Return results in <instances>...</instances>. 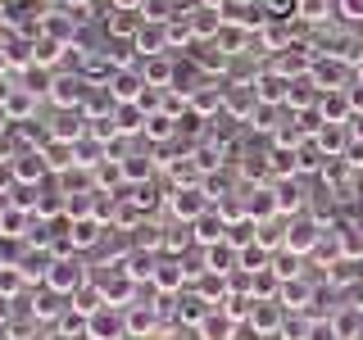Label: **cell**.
Listing matches in <instances>:
<instances>
[{"instance_id": "obj_1", "label": "cell", "mask_w": 363, "mask_h": 340, "mask_svg": "<svg viewBox=\"0 0 363 340\" xmlns=\"http://www.w3.org/2000/svg\"><path fill=\"white\" fill-rule=\"evenodd\" d=\"M86 281H91V272H86V264L77 254H60L50 264V272H45V286H50L55 295H64V300H73Z\"/></svg>"}, {"instance_id": "obj_2", "label": "cell", "mask_w": 363, "mask_h": 340, "mask_svg": "<svg viewBox=\"0 0 363 340\" xmlns=\"http://www.w3.org/2000/svg\"><path fill=\"white\" fill-rule=\"evenodd\" d=\"M209 209H213V200H209L204 186H173V191H168V213H173L177 222H196Z\"/></svg>"}, {"instance_id": "obj_3", "label": "cell", "mask_w": 363, "mask_h": 340, "mask_svg": "<svg viewBox=\"0 0 363 340\" xmlns=\"http://www.w3.org/2000/svg\"><path fill=\"white\" fill-rule=\"evenodd\" d=\"M91 281L100 286V295H105V304H113V309H132V300H136V286H141V281H132L123 268H105V272H96Z\"/></svg>"}, {"instance_id": "obj_4", "label": "cell", "mask_w": 363, "mask_h": 340, "mask_svg": "<svg viewBox=\"0 0 363 340\" xmlns=\"http://www.w3.org/2000/svg\"><path fill=\"white\" fill-rule=\"evenodd\" d=\"M281 322H286V304L281 300H255V309H250V317H245V327L259 340H277Z\"/></svg>"}, {"instance_id": "obj_5", "label": "cell", "mask_w": 363, "mask_h": 340, "mask_svg": "<svg viewBox=\"0 0 363 340\" xmlns=\"http://www.w3.org/2000/svg\"><path fill=\"white\" fill-rule=\"evenodd\" d=\"M86 336L91 340H128V309L105 304L100 313H91L86 317Z\"/></svg>"}, {"instance_id": "obj_6", "label": "cell", "mask_w": 363, "mask_h": 340, "mask_svg": "<svg viewBox=\"0 0 363 340\" xmlns=\"http://www.w3.org/2000/svg\"><path fill=\"white\" fill-rule=\"evenodd\" d=\"M86 91H91V82H86L82 73H73V77H68V73H60V77L50 82V91H45V96L55 100V109H82Z\"/></svg>"}, {"instance_id": "obj_7", "label": "cell", "mask_w": 363, "mask_h": 340, "mask_svg": "<svg viewBox=\"0 0 363 340\" xmlns=\"http://www.w3.org/2000/svg\"><path fill=\"white\" fill-rule=\"evenodd\" d=\"M323 245V222L318 218H295L291 227H286V249L291 254H313V249Z\"/></svg>"}, {"instance_id": "obj_8", "label": "cell", "mask_w": 363, "mask_h": 340, "mask_svg": "<svg viewBox=\"0 0 363 340\" xmlns=\"http://www.w3.org/2000/svg\"><path fill=\"white\" fill-rule=\"evenodd\" d=\"M14 173H18V186H37V181L50 177V164H45L41 145H23L14 154Z\"/></svg>"}, {"instance_id": "obj_9", "label": "cell", "mask_w": 363, "mask_h": 340, "mask_svg": "<svg viewBox=\"0 0 363 340\" xmlns=\"http://www.w3.org/2000/svg\"><path fill=\"white\" fill-rule=\"evenodd\" d=\"M250 82H255V96L264 100V105H286V96H291V82H295V77L277 73V68H264V73H255Z\"/></svg>"}, {"instance_id": "obj_10", "label": "cell", "mask_w": 363, "mask_h": 340, "mask_svg": "<svg viewBox=\"0 0 363 340\" xmlns=\"http://www.w3.org/2000/svg\"><path fill=\"white\" fill-rule=\"evenodd\" d=\"M105 86L113 91V100H118V105H136V100L145 96V77H141V68H113Z\"/></svg>"}, {"instance_id": "obj_11", "label": "cell", "mask_w": 363, "mask_h": 340, "mask_svg": "<svg viewBox=\"0 0 363 340\" xmlns=\"http://www.w3.org/2000/svg\"><path fill=\"white\" fill-rule=\"evenodd\" d=\"M223 109L232 113L236 123H250V118H255V109H259L255 82H236V86H227V96H223Z\"/></svg>"}, {"instance_id": "obj_12", "label": "cell", "mask_w": 363, "mask_h": 340, "mask_svg": "<svg viewBox=\"0 0 363 340\" xmlns=\"http://www.w3.org/2000/svg\"><path fill=\"white\" fill-rule=\"evenodd\" d=\"M241 200H245V218H250V222H268V218H281V213H277V186L241 191Z\"/></svg>"}, {"instance_id": "obj_13", "label": "cell", "mask_w": 363, "mask_h": 340, "mask_svg": "<svg viewBox=\"0 0 363 340\" xmlns=\"http://www.w3.org/2000/svg\"><path fill=\"white\" fill-rule=\"evenodd\" d=\"M204 272H218V277H232V272H241V249L232 241H218L204 249Z\"/></svg>"}, {"instance_id": "obj_14", "label": "cell", "mask_w": 363, "mask_h": 340, "mask_svg": "<svg viewBox=\"0 0 363 340\" xmlns=\"http://www.w3.org/2000/svg\"><path fill=\"white\" fill-rule=\"evenodd\" d=\"M136 55L141 60H150V55H173L168 50V23H141V32H136Z\"/></svg>"}, {"instance_id": "obj_15", "label": "cell", "mask_w": 363, "mask_h": 340, "mask_svg": "<svg viewBox=\"0 0 363 340\" xmlns=\"http://www.w3.org/2000/svg\"><path fill=\"white\" fill-rule=\"evenodd\" d=\"M100 232H105V218H96V213H91V218H68V249H91L100 241Z\"/></svg>"}, {"instance_id": "obj_16", "label": "cell", "mask_w": 363, "mask_h": 340, "mask_svg": "<svg viewBox=\"0 0 363 340\" xmlns=\"http://www.w3.org/2000/svg\"><path fill=\"white\" fill-rule=\"evenodd\" d=\"M227 227H232V222H227V218H223V209L213 204V209L204 213V218H196V222H191V232H196V241H200L204 249H209V245L227 241Z\"/></svg>"}, {"instance_id": "obj_17", "label": "cell", "mask_w": 363, "mask_h": 340, "mask_svg": "<svg viewBox=\"0 0 363 340\" xmlns=\"http://www.w3.org/2000/svg\"><path fill=\"white\" fill-rule=\"evenodd\" d=\"M141 77H145V86L168 91L177 82V64L168 60V55H150V60H141Z\"/></svg>"}, {"instance_id": "obj_18", "label": "cell", "mask_w": 363, "mask_h": 340, "mask_svg": "<svg viewBox=\"0 0 363 340\" xmlns=\"http://www.w3.org/2000/svg\"><path fill=\"white\" fill-rule=\"evenodd\" d=\"M32 109H37V91H28V86H9V96L0 100V113L9 123H28Z\"/></svg>"}, {"instance_id": "obj_19", "label": "cell", "mask_w": 363, "mask_h": 340, "mask_svg": "<svg viewBox=\"0 0 363 340\" xmlns=\"http://www.w3.org/2000/svg\"><path fill=\"white\" fill-rule=\"evenodd\" d=\"M318 113H323V123H350V118H354L350 91H323V100H318Z\"/></svg>"}, {"instance_id": "obj_20", "label": "cell", "mask_w": 363, "mask_h": 340, "mask_svg": "<svg viewBox=\"0 0 363 340\" xmlns=\"http://www.w3.org/2000/svg\"><path fill=\"white\" fill-rule=\"evenodd\" d=\"M64 50H73V45H64L60 37H45V32L32 37V64H37V68H55L64 60Z\"/></svg>"}, {"instance_id": "obj_21", "label": "cell", "mask_w": 363, "mask_h": 340, "mask_svg": "<svg viewBox=\"0 0 363 340\" xmlns=\"http://www.w3.org/2000/svg\"><path fill=\"white\" fill-rule=\"evenodd\" d=\"M223 96H227V86H218V82L191 86V113H200V118H209V113H218V109H223Z\"/></svg>"}, {"instance_id": "obj_22", "label": "cell", "mask_w": 363, "mask_h": 340, "mask_svg": "<svg viewBox=\"0 0 363 340\" xmlns=\"http://www.w3.org/2000/svg\"><path fill=\"white\" fill-rule=\"evenodd\" d=\"M209 313H213V304H209V300H204V295H200V290H191V286H186V290H182V295H177V317H182V322H191V327H200V322H204V317H209Z\"/></svg>"}, {"instance_id": "obj_23", "label": "cell", "mask_w": 363, "mask_h": 340, "mask_svg": "<svg viewBox=\"0 0 363 340\" xmlns=\"http://www.w3.org/2000/svg\"><path fill=\"white\" fill-rule=\"evenodd\" d=\"M150 286H155V290H164V295H182V290H186V272H182L177 259H164V264L155 268Z\"/></svg>"}, {"instance_id": "obj_24", "label": "cell", "mask_w": 363, "mask_h": 340, "mask_svg": "<svg viewBox=\"0 0 363 340\" xmlns=\"http://www.w3.org/2000/svg\"><path fill=\"white\" fill-rule=\"evenodd\" d=\"M155 313H159V304H132L128 309V340H150L155 336Z\"/></svg>"}, {"instance_id": "obj_25", "label": "cell", "mask_w": 363, "mask_h": 340, "mask_svg": "<svg viewBox=\"0 0 363 340\" xmlns=\"http://www.w3.org/2000/svg\"><path fill=\"white\" fill-rule=\"evenodd\" d=\"M113 109H118V100H113V91H109V86H91V91H86L82 113H86L91 123H96V118H113Z\"/></svg>"}, {"instance_id": "obj_26", "label": "cell", "mask_w": 363, "mask_h": 340, "mask_svg": "<svg viewBox=\"0 0 363 340\" xmlns=\"http://www.w3.org/2000/svg\"><path fill=\"white\" fill-rule=\"evenodd\" d=\"M277 300L286 304V313H304V304L313 300V286H309V281H304V277H291V281H281Z\"/></svg>"}, {"instance_id": "obj_27", "label": "cell", "mask_w": 363, "mask_h": 340, "mask_svg": "<svg viewBox=\"0 0 363 340\" xmlns=\"http://www.w3.org/2000/svg\"><path fill=\"white\" fill-rule=\"evenodd\" d=\"M236 327H241L236 317H227L223 309H213V313L196 327V332H200V340H232V336H236Z\"/></svg>"}, {"instance_id": "obj_28", "label": "cell", "mask_w": 363, "mask_h": 340, "mask_svg": "<svg viewBox=\"0 0 363 340\" xmlns=\"http://www.w3.org/2000/svg\"><path fill=\"white\" fill-rule=\"evenodd\" d=\"M332 332H336V340H363V309L359 304H350V309H340L332 317Z\"/></svg>"}, {"instance_id": "obj_29", "label": "cell", "mask_w": 363, "mask_h": 340, "mask_svg": "<svg viewBox=\"0 0 363 340\" xmlns=\"http://www.w3.org/2000/svg\"><path fill=\"white\" fill-rule=\"evenodd\" d=\"M60 300H64V295H55L50 286H45L41 295H32L28 317H32V322H55V317H64V313H60Z\"/></svg>"}, {"instance_id": "obj_30", "label": "cell", "mask_w": 363, "mask_h": 340, "mask_svg": "<svg viewBox=\"0 0 363 340\" xmlns=\"http://www.w3.org/2000/svg\"><path fill=\"white\" fill-rule=\"evenodd\" d=\"M145 113L141 105H118L113 109V128H118V136H136V132H145Z\"/></svg>"}, {"instance_id": "obj_31", "label": "cell", "mask_w": 363, "mask_h": 340, "mask_svg": "<svg viewBox=\"0 0 363 340\" xmlns=\"http://www.w3.org/2000/svg\"><path fill=\"white\" fill-rule=\"evenodd\" d=\"M145 141H155V145H164V141H173V136H177V118H168V113L164 109H159V113H150V118H145Z\"/></svg>"}, {"instance_id": "obj_32", "label": "cell", "mask_w": 363, "mask_h": 340, "mask_svg": "<svg viewBox=\"0 0 363 340\" xmlns=\"http://www.w3.org/2000/svg\"><path fill=\"white\" fill-rule=\"evenodd\" d=\"M68 309H73L77 317H91V313H100V309H105V295H100L96 281H86V286L73 295V304H68Z\"/></svg>"}, {"instance_id": "obj_33", "label": "cell", "mask_w": 363, "mask_h": 340, "mask_svg": "<svg viewBox=\"0 0 363 340\" xmlns=\"http://www.w3.org/2000/svg\"><path fill=\"white\" fill-rule=\"evenodd\" d=\"M295 159H300V173H323L332 154H327L323 145H318V136H309V141H304L300 150H295Z\"/></svg>"}, {"instance_id": "obj_34", "label": "cell", "mask_w": 363, "mask_h": 340, "mask_svg": "<svg viewBox=\"0 0 363 340\" xmlns=\"http://www.w3.org/2000/svg\"><path fill=\"white\" fill-rule=\"evenodd\" d=\"M268 173L272 177H300V159H295V150H286V145H272Z\"/></svg>"}, {"instance_id": "obj_35", "label": "cell", "mask_w": 363, "mask_h": 340, "mask_svg": "<svg viewBox=\"0 0 363 340\" xmlns=\"http://www.w3.org/2000/svg\"><path fill=\"white\" fill-rule=\"evenodd\" d=\"M41 154H45V164H50V173H68V168H73V141H45Z\"/></svg>"}, {"instance_id": "obj_36", "label": "cell", "mask_w": 363, "mask_h": 340, "mask_svg": "<svg viewBox=\"0 0 363 340\" xmlns=\"http://www.w3.org/2000/svg\"><path fill=\"white\" fill-rule=\"evenodd\" d=\"M123 173H128V186H141V181H150V173H155V159L150 154H128L123 159Z\"/></svg>"}, {"instance_id": "obj_37", "label": "cell", "mask_w": 363, "mask_h": 340, "mask_svg": "<svg viewBox=\"0 0 363 340\" xmlns=\"http://www.w3.org/2000/svg\"><path fill=\"white\" fill-rule=\"evenodd\" d=\"M313 336V317L309 313H286V322H281V336L277 340H309Z\"/></svg>"}, {"instance_id": "obj_38", "label": "cell", "mask_w": 363, "mask_h": 340, "mask_svg": "<svg viewBox=\"0 0 363 340\" xmlns=\"http://www.w3.org/2000/svg\"><path fill=\"white\" fill-rule=\"evenodd\" d=\"M304 200H300V186L295 181H277V213L286 218V213H300Z\"/></svg>"}, {"instance_id": "obj_39", "label": "cell", "mask_w": 363, "mask_h": 340, "mask_svg": "<svg viewBox=\"0 0 363 340\" xmlns=\"http://www.w3.org/2000/svg\"><path fill=\"white\" fill-rule=\"evenodd\" d=\"M272 272H277L281 281H291V277H304V268H300V254H291V249H277V254H272Z\"/></svg>"}, {"instance_id": "obj_40", "label": "cell", "mask_w": 363, "mask_h": 340, "mask_svg": "<svg viewBox=\"0 0 363 340\" xmlns=\"http://www.w3.org/2000/svg\"><path fill=\"white\" fill-rule=\"evenodd\" d=\"M18 191V173H14V159H0V200Z\"/></svg>"}, {"instance_id": "obj_41", "label": "cell", "mask_w": 363, "mask_h": 340, "mask_svg": "<svg viewBox=\"0 0 363 340\" xmlns=\"http://www.w3.org/2000/svg\"><path fill=\"white\" fill-rule=\"evenodd\" d=\"M323 9H327V0H300V18H309V23H323L327 18Z\"/></svg>"}, {"instance_id": "obj_42", "label": "cell", "mask_w": 363, "mask_h": 340, "mask_svg": "<svg viewBox=\"0 0 363 340\" xmlns=\"http://www.w3.org/2000/svg\"><path fill=\"white\" fill-rule=\"evenodd\" d=\"M336 9H340V18L363 23V0H336Z\"/></svg>"}, {"instance_id": "obj_43", "label": "cell", "mask_w": 363, "mask_h": 340, "mask_svg": "<svg viewBox=\"0 0 363 340\" xmlns=\"http://www.w3.org/2000/svg\"><path fill=\"white\" fill-rule=\"evenodd\" d=\"M309 340H336L332 322H318V317H313V336H309Z\"/></svg>"}, {"instance_id": "obj_44", "label": "cell", "mask_w": 363, "mask_h": 340, "mask_svg": "<svg viewBox=\"0 0 363 340\" xmlns=\"http://www.w3.org/2000/svg\"><path fill=\"white\" fill-rule=\"evenodd\" d=\"M350 141L363 145V113H354V118H350Z\"/></svg>"}, {"instance_id": "obj_45", "label": "cell", "mask_w": 363, "mask_h": 340, "mask_svg": "<svg viewBox=\"0 0 363 340\" xmlns=\"http://www.w3.org/2000/svg\"><path fill=\"white\" fill-rule=\"evenodd\" d=\"M109 5H113V9H136V14H141L145 0H109Z\"/></svg>"}, {"instance_id": "obj_46", "label": "cell", "mask_w": 363, "mask_h": 340, "mask_svg": "<svg viewBox=\"0 0 363 340\" xmlns=\"http://www.w3.org/2000/svg\"><path fill=\"white\" fill-rule=\"evenodd\" d=\"M45 340H73V336H64V332H50V336H45Z\"/></svg>"}, {"instance_id": "obj_47", "label": "cell", "mask_w": 363, "mask_h": 340, "mask_svg": "<svg viewBox=\"0 0 363 340\" xmlns=\"http://www.w3.org/2000/svg\"><path fill=\"white\" fill-rule=\"evenodd\" d=\"M0 340H9V327L5 322H0Z\"/></svg>"}, {"instance_id": "obj_48", "label": "cell", "mask_w": 363, "mask_h": 340, "mask_svg": "<svg viewBox=\"0 0 363 340\" xmlns=\"http://www.w3.org/2000/svg\"><path fill=\"white\" fill-rule=\"evenodd\" d=\"M0 159H5V150H0Z\"/></svg>"}, {"instance_id": "obj_49", "label": "cell", "mask_w": 363, "mask_h": 340, "mask_svg": "<svg viewBox=\"0 0 363 340\" xmlns=\"http://www.w3.org/2000/svg\"><path fill=\"white\" fill-rule=\"evenodd\" d=\"M359 309H363V304H359Z\"/></svg>"}]
</instances>
